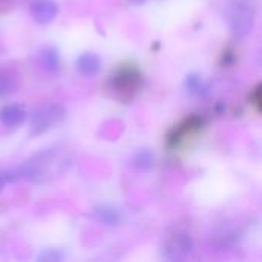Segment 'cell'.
<instances>
[{
	"instance_id": "cell-1",
	"label": "cell",
	"mask_w": 262,
	"mask_h": 262,
	"mask_svg": "<svg viewBox=\"0 0 262 262\" xmlns=\"http://www.w3.org/2000/svg\"><path fill=\"white\" fill-rule=\"evenodd\" d=\"M54 169H58L63 172L66 169L64 160H60L57 157L55 150H43L34 155L31 160L23 163L20 167L14 170L3 172L2 177L6 181H17V180H26L32 183H41L48 178H52Z\"/></svg>"
},
{
	"instance_id": "cell-2",
	"label": "cell",
	"mask_w": 262,
	"mask_h": 262,
	"mask_svg": "<svg viewBox=\"0 0 262 262\" xmlns=\"http://www.w3.org/2000/svg\"><path fill=\"white\" fill-rule=\"evenodd\" d=\"M141 84H143V75L140 69L130 63L120 64L114 71L107 83L112 95L123 103L130 101L135 97V94L141 89Z\"/></svg>"
},
{
	"instance_id": "cell-3",
	"label": "cell",
	"mask_w": 262,
	"mask_h": 262,
	"mask_svg": "<svg viewBox=\"0 0 262 262\" xmlns=\"http://www.w3.org/2000/svg\"><path fill=\"white\" fill-rule=\"evenodd\" d=\"M255 9L249 0H233L227 8V21L236 35H246L252 31Z\"/></svg>"
},
{
	"instance_id": "cell-4",
	"label": "cell",
	"mask_w": 262,
	"mask_h": 262,
	"mask_svg": "<svg viewBox=\"0 0 262 262\" xmlns=\"http://www.w3.org/2000/svg\"><path fill=\"white\" fill-rule=\"evenodd\" d=\"M66 117V111L60 104H46L32 112L29 118L31 135H40L55 127Z\"/></svg>"
},
{
	"instance_id": "cell-5",
	"label": "cell",
	"mask_w": 262,
	"mask_h": 262,
	"mask_svg": "<svg viewBox=\"0 0 262 262\" xmlns=\"http://www.w3.org/2000/svg\"><path fill=\"white\" fill-rule=\"evenodd\" d=\"M204 126V118L193 114L190 117H187L186 120H183L178 126H175L169 135H167V146L169 147H178L183 143H186L189 138H192L193 135H196Z\"/></svg>"
},
{
	"instance_id": "cell-6",
	"label": "cell",
	"mask_w": 262,
	"mask_h": 262,
	"mask_svg": "<svg viewBox=\"0 0 262 262\" xmlns=\"http://www.w3.org/2000/svg\"><path fill=\"white\" fill-rule=\"evenodd\" d=\"M193 252V243L190 236L184 233H175L169 236L163 246V256L169 261L186 259Z\"/></svg>"
},
{
	"instance_id": "cell-7",
	"label": "cell",
	"mask_w": 262,
	"mask_h": 262,
	"mask_svg": "<svg viewBox=\"0 0 262 262\" xmlns=\"http://www.w3.org/2000/svg\"><path fill=\"white\" fill-rule=\"evenodd\" d=\"M29 14L38 23H49L58 14V5L54 0H32L29 5Z\"/></svg>"
},
{
	"instance_id": "cell-8",
	"label": "cell",
	"mask_w": 262,
	"mask_h": 262,
	"mask_svg": "<svg viewBox=\"0 0 262 262\" xmlns=\"http://www.w3.org/2000/svg\"><path fill=\"white\" fill-rule=\"evenodd\" d=\"M25 120H26V112L23 107H20L17 104L6 106L0 111V121L8 129H15L18 126H21L25 123Z\"/></svg>"
},
{
	"instance_id": "cell-9",
	"label": "cell",
	"mask_w": 262,
	"mask_h": 262,
	"mask_svg": "<svg viewBox=\"0 0 262 262\" xmlns=\"http://www.w3.org/2000/svg\"><path fill=\"white\" fill-rule=\"evenodd\" d=\"M20 74L11 68H0V95H9L17 91Z\"/></svg>"
},
{
	"instance_id": "cell-10",
	"label": "cell",
	"mask_w": 262,
	"mask_h": 262,
	"mask_svg": "<svg viewBox=\"0 0 262 262\" xmlns=\"http://www.w3.org/2000/svg\"><path fill=\"white\" fill-rule=\"evenodd\" d=\"M100 68H101V60L97 54L86 52V54L80 55L77 60V69L86 77L95 75L100 71Z\"/></svg>"
},
{
	"instance_id": "cell-11",
	"label": "cell",
	"mask_w": 262,
	"mask_h": 262,
	"mask_svg": "<svg viewBox=\"0 0 262 262\" xmlns=\"http://www.w3.org/2000/svg\"><path fill=\"white\" fill-rule=\"evenodd\" d=\"M40 63L45 69L57 72L60 69V55L54 46H43L40 49Z\"/></svg>"
},
{
	"instance_id": "cell-12",
	"label": "cell",
	"mask_w": 262,
	"mask_h": 262,
	"mask_svg": "<svg viewBox=\"0 0 262 262\" xmlns=\"http://www.w3.org/2000/svg\"><path fill=\"white\" fill-rule=\"evenodd\" d=\"M184 86H186L187 92H190L193 95H198V97H206L209 94V84L198 74L187 75V78L184 81Z\"/></svg>"
},
{
	"instance_id": "cell-13",
	"label": "cell",
	"mask_w": 262,
	"mask_h": 262,
	"mask_svg": "<svg viewBox=\"0 0 262 262\" xmlns=\"http://www.w3.org/2000/svg\"><path fill=\"white\" fill-rule=\"evenodd\" d=\"M134 164L140 170H149L154 166V155L147 149H141L135 154L134 157Z\"/></svg>"
},
{
	"instance_id": "cell-14",
	"label": "cell",
	"mask_w": 262,
	"mask_h": 262,
	"mask_svg": "<svg viewBox=\"0 0 262 262\" xmlns=\"http://www.w3.org/2000/svg\"><path fill=\"white\" fill-rule=\"evenodd\" d=\"M95 215L101 223H104L111 227H114L120 223V215L111 207H100V209H97Z\"/></svg>"
},
{
	"instance_id": "cell-15",
	"label": "cell",
	"mask_w": 262,
	"mask_h": 262,
	"mask_svg": "<svg viewBox=\"0 0 262 262\" xmlns=\"http://www.w3.org/2000/svg\"><path fill=\"white\" fill-rule=\"evenodd\" d=\"M63 255L58 250H46L38 256V261H61Z\"/></svg>"
},
{
	"instance_id": "cell-16",
	"label": "cell",
	"mask_w": 262,
	"mask_h": 262,
	"mask_svg": "<svg viewBox=\"0 0 262 262\" xmlns=\"http://www.w3.org/2000/svg\"><path fill=\"white\" fill-rule=\"evenodd\" d=\"M250 101L259 111V107H261V86H256V89L253 91V94L250 97Z\"/></svg>"
},
{
	"instance_id": "cell-17",
	"label": "cell",
	"mask_w": 262,
	"mask_h": 262,
	"mask_svg": "<svg viewBox=\"0 0 262 262\" xmlns=\"http://www.w3.org/2000/svg\"><path fill=\"white\" fill-rule=\"evenodd\" d=\"M130 3H134V5H141L143 2H146V0H129Z\"/></svg>"
},
{
	"instance_id": "cell-18",
	"label": "cell",
	"mask_w": 262,
	"mask_h": 262,
	"mask_svg": "<svg viewBox=\"0 0 262 262\" xmlns=\"http://www.w3.org/2000/svg\"><path fill=\"white\" fill-rule=\"evenodd\" d=\"M3 184H5V180H3V177H2V173H0V190L3 189Z\"/></svg>"
}]
</instances>
